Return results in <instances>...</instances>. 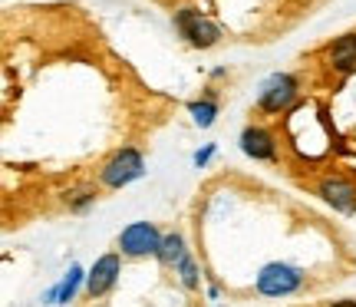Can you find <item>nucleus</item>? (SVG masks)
I'll list each match as a JSON object with an SVG mask.
<instances>
[{"label": "nucleus", "mask_w": 356, "mask_h": 307, "mask_svg": "<svg viewBox=\"0 0 356 307\" xmlns=\"http://www.w3.org/2000/svg\"><path fill=\"white\" fill-rule=\"evenodd\" d=\"M254 284L264 297H287L304 284V271L293 268V265H284V261H270V265L257 271Z\"/></svg>", "instance_id": "f257e3e1"}, {"label": "nucleus", "mask_w": 356, "mask_h": 307, "mask_svg": "<svg viewBox=\"0 0 356 307\" xmlns=\"http://www.w3.org/2000/svg\"><path fill=\"white\" fill-rule=\"evenodd\" d=\"M142 175H145V162H142L139 149H119L99 172L102 185H109V189H126L129 182L142 179Z\"/></svg>", "instance_id": "f03ea898"}, {"label": "nucleus", "mask_w": 356, "mask_h": 307, "mask_svg": "<svg viewBox=\"0 0 356 307\" xmlns=\"http://www.w3.org/2000/svg\"><path fill=\"white\" fill-rule=\"evenodd\" d=\"M119 248H122V255L129 258H149L162 251V235L155 228L152 221H132L129 228H122L119 235Z\"/></svg>", "instance_id": "7ed1b4c3"}, {"label": "nucleus", "mask_w": 356, "mask_h": 307, "mask_svg": "<svg viewBox=\"0 0 356 307\" xmlns=\"http://www.w3.org/2000/svg\"><path fill=\"white\" fill-rule=\"evenodd\" d=\"M175 26L181 30V37L188 40L191 47H215L221 40V30H218L211 20H204L198 10H178L175 13Z\"/></svg>", "instance_id": "20e7f679"}, {"label": "nucleus", "mask_w": 356, "mask_h": 307, "mask_svg": "<svg viewBox=\"0 0 356 307\" xmlns=\"http://www.w3.org/2000/svg\"><path fill=\"white\" fill-rule=\"evenodd\" d=\"M293 100H297V79L287 77V73H274V77L261 86L257 106H261L264 113H284Z\"/></svg>", "instance_id": "39448f33"}, {"label": "nucleus", "mask_w": 356, "mask_h": 307, "mask_svg": "<svg viewBox=\"0 0 356 307\" xmlns=\"http://www.w3.org/2000/svg\"><path fill=\"white\" fill-rule=\"evenodd\" d=\"M122 274V261L119 255H102L86 274V294L89 297H102L106 291H113L115 281Z\"/></svg>", "instance_id": "423d86ee"}, {"label": "nucleus", "mask_w": 356, "mask_h": 307, "mask_svg": "<svg viewBox=\"0 0 356 307\" xmlns=\"http://www.w3.org/2000/svg\"><path fill=\"white\" fill-rule=\"evenodd\" d=\"M241 152L254 162H267V159L277 155V142L264 126H248L241 132Z\"/></svg>", "instance_id": "0eeeda50"}, {"label": "nucleus", "mask_w": 356, "mask_h": 307, "mask_svg": "<svg viewBox=\"0 0 356 307\" xmlns=\"http://www.w3.org/2000/svg\"><path fill=\"white\" fill-rule=\"evenodd\" d=\"M320 198L330 202L337 212H356V189L346 179H323L320 182Z\"/></svg>", "instance_id": "6e6552de"}, {"label": "nucleus", "mask_w": 356, "mask_h": 307, "mask_svg": "<svg viewBox=\"0 0 356 307\" xmlns=\"http://www.w3.org/2000/svg\"><path fill=\"white\" fill-rule=\"evenodd\" d=\"M330 63H333V70H340V73L356 70V33H346V37H340L333 43Z\"/></svg>", "instance_id": "1a4fd4ad"}, {"label": "nucleus", "mask_w": 356, "mask_h": 307, "mask_svg": "<svg viewBox=\"0 0 356 307\" xmlns=\"http://www.w3.org/2000/svg\"><path fill=\"white\" fill-rule=\"evenodd\" d=\"M79 281H83V268H76V265H73V268L63 274V281L50 291V301H53V304H70V301H73V294H76Z\"/></svg>", "instance_id": "9d476101"}, {"label": "nucleus", "mask_w": 356, "mask_h": 307, "mask_svg": "<svg viewBox=\"0 0 356 307\" xmlns=\"http://www.w3.org/2000/svg\"><path fill=\"white\" fill-rule=\"evenodd\" d=\"M181 258H185V242H181V235H178V231H172V235H165V238H162L159 261H162V265H178Z\"/></svg>", "instance_id": "9b49d317"}, {"label": "nucleus", "mask_w": 356, "mask_h": 307, "mask_svg": "<svg viewBox=\"0 0 356 307\" xmlns=\"http://www.w3.org/2000/svg\"><path fill=\"white\" fill-rule=\"evenodd\" d=\"M188 113H191V119L198 123L202 129H208L211 123H215V116H218V102L208 96V100H198V102H191L188 106Z\"/></svg>", "instance_id": "f8f14e48"}, {"label": "nucleus", "mask_w": 356, "mask_h": 307, "mask_svg": "<svg viewBox=\"0 0 356 307\" xmlns=\"http://www.w3.org/2000/svg\"><path fill=\"white\" fill-rule=\"evenodd\" d=\"M175 271H178V278H181V284L185 288H198V268H195V258L185 251V258L175 265Z\"/></svg>", "instance_id": "ddd939ff"}, {"label": "nucleus", "mask_w": 356, "mask_h": 307, "mask_svg": "<svg viewBox=\"0 0 356 307\" xmlns=\"http://www.w3.org/2000/svg\"><path fill=\"white\" fill-rule=\"evenodd\" d=\"M92 202H96V192H92V189H79V192L70 195V208H73V212H83V208H89Z\"/></svg>", "instance_id": "4468645a"}, {"label": "nucleus", "mask_w": 356, "mask_h": 307, "mask_svg": "<svg viewBox=\"0 0 356 307\" xmlns=\"http://www.w3.org/2000/svg\"><path fill=\"white\" fill-rule=\"evenodd\" d=\"M211 155H215V145H204L202 152H195V166H204V162H208Z\"/></svg>", "instance_id": "2eb2a0df"}, {"label": "nucleus", "mask_w": 356, "mask_h": 307, "mask_svg": "<svg viewBox=\"0 0 356 307\" xmlns=\"http://www.w3.org/2000/svg\"><path fill=\"white\" fill-rule=\"evenodd\" d=\"M330 307H356V301H337V304H330Z\"/></svg>", "instance_id": "dca6fc26"}]
</instances>
